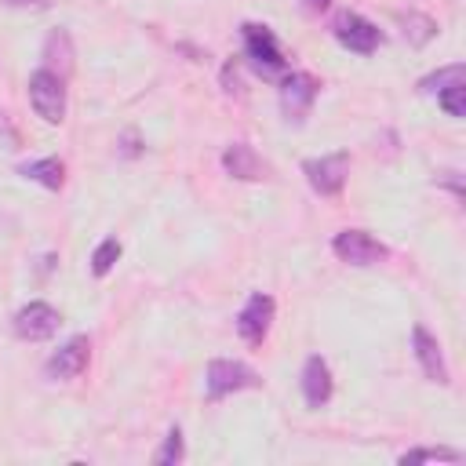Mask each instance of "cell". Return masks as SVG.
I'll return each mask as SVG.
<instances>
[{
	"mask_svg": "<svg viewBox=\"0 0 466 466\" xmlns=\"http://www.w3.org/2000/svg\"><path fill=\"white\" fill-rule=\"evenodd\" d=\"M29 102H33L40 120L62 124V116H66V84H62V76L51 73L47 66L29 73Z\"/></svg>",
	"mask_w": 466,
	"mask_h": 466,
	"instance_id": "6da1fadb",
	"label": "cell"
},
{
	"mask_svg": "<svg viewBox=\"0 0 466 466\" xmlns=\"http://www.w3.org/2000/svg\"><path fill=\"white\" fill-rule=\"evenodd\" d=\"M244 51H248L251 66L262 76H277V73L288 69V58H284V51L277 47V36L266 25H255V22L244 25Z\"/></svg>",
	"mask_w": 466,
	"mask_h": 466,
	"instance_id": "7a4b0ae2",
	"label": "cell"
},
{
	"mask_svg": "<svg viewBox=\"0 0 466 466\" xmlns=\"http://www.w3.org/2000/svg\"><path fill=\"white\" fill-rule=\"evenodd\" d=\"M255 382H258V375H255L244 360H226V357L211 360V364H208V375H204V386H208V397H211V400L229 397V393H237V390H248V386H255Z\"/></svg>",
	"mask_w": 466,
	"mask_h": 466,
	"instance_id": "3957f363",
	"label": "cell"
},
{
	"mask_svg": "<svg viewBox=\"0 0 466 466\" xmlns=\"http://www.w3.org/2000/svg\"><path fill=\"white\" fill-rule=\"evenodd\" d=\"M331 251H335L342 262H350V266H375V262H382V258L390 255L386 244L375 240V237L364 233V229H342V233H335Z\"/></svg>",
	"mask_w": 466,
	"mask_h": 466,
	"instance_id": "277c9868",
	"label": "cell"
},
{
	"mask_svg": "<svg viewBox=\"0 0 466 466\" xmlns=\"http://www.w3.org/2000/svg\"><path fill=\"white\" fill-rule=\"evenodd\" d=\"M331 33H335V40H339L342 47H350V51H357V55H371V51L382 44V33H379L368 18H360V15H353V11H339L335 22H331Z\"/></svg>",
	"mask_w": 466,
	"mask_h": 466,
	"instance_id": "5b68a950",
	"label": "cell"
},
{
	"mask_svg": "<svg viewBox=\"0 0 466 466\" xmlns=\"http://www.w3.org/2000/svg\"><path fill=\"white\" fill-rule=\"evenodd\" d=\"M302 171H306L309 186H313L320 197H335V193H342V186H346V175H350V153H328V157L306 160Z\"/></svg>",
	"mask_w": 466,
	"mask_h": 466,
	"instance_id": "8992f818",
	"label": "cell"
},
{
	"mask_svg": "<svg viewBox=\"0 0 466 466\" xmlns=\"http://www.w3.org/2000/svg\"><path fill=\"white\" fill-rule=\"evenodd\" d=\"M87 357H91V342H87V335H76V339H69L62 350H55L47 357L44 375L51 382H69V379H76L87 368Z\"/></svg>",
	"mask_w": 466,
	"mask_h": 466,
	"instance_id": "52a82bcc",
	"label": "cell"
},
{
	"mask_svg": "<svg viewBox=\"0 0 466 466\" xmlns=\"http://www.w3.org/2000/svg\"><path fill=\"white\" fill-rule=\"evenodd\" d=\"M62 317L51 302H29L15 313V335L18 339H29V342H40V339H51L58 331Z\"/></svg>",
	"mask_w": 466,
	"mask_h": 466,
	"instance_id": "ba28073f",
	"label": "cell"
},
{
	"mask_svg": "<svg viewBox=\"0 0 466 466\" xmlns=\"http://www.w3.org/2000/svg\"><path fill=\"white\" fill-rule=\"evenodd\" d=\"M273 309H277L273 299H269L266 291H255V295L244 302V309L237 313V331H240V339L251 342V346H258V342L266 339V331H269Z\"/></svg>",
	"mask_w": 466,
	"mask_h": 466,
	"instance_id": "9c48e42d",
	"label": "cell"
},
{
	"mask_svg": "<svg viewBox=\"0 0 466 466\" xmlns=\"http://www.w3.org/2000/svg\"><path fill=\"white\" fill-rule=\"evenodd\" d=\"M317 91H320V84L309 73H288L280 84V109L288 113V120H302L309 113Z\"/></svg>",
	"mask_w": 466,
	"mask_h": 466,
	"instance_id": "30bf717a",
	"label": "cell"
},
{
	"mask_svg": "<svg viewBox=\"0 0 466 466\" xmlns=\"http://www.w3.org/2000/svg\"><path fill=\"white\" fill-rule=\"evenodd\" d=\"M411 350H415V360H419V368H422V375H426L430 382H437V386H448V382H451V379H448L444 353H441V342H437L422 324L411 328Z\"/></svg>",
	"mask_w": 466,
	"mask_h": 466,
	"instance_id": "8fae6325",
	"label": "cell"
},
{
	"mask_svg": "<svg viewBox=\"0 0 466 466\" xmlns=\"http://www.w3.org/2000/svg\"><path fill=\"white\" fill-rule=\"evenodd\" d=\"M302 397L309 408H320L331 400V368L317 353L306 357V364H302Z\"/></svg>",
	"mask_w": 466,
	"mask_h": 466,
	"instance_id": "7c38bea8",
	"label": "cell"
},
{
	"mask_svg": "<svg viewBox=\"0 0 466 466\" xmlns=\"http://www.w3.org/2000/svg\"><path fill=\"white\" fill-rule=\"evenodd\" d=\"M222 167H226L233 178H240V182L266 178V164H262V157H258L248 142H233V146L222 153Z\"/></svg>",
	"mask_w": 466,
	"mask_h": 466,
	"instance_id": "4fadbf2b",
	"label": "cell"
},
{
	"mask_svg": "<svg viewBox=\"0 0 466 466\" xmlns=\"http://www.w3.org/2000/svg\"><path fill=\"white\" fill-rule=\"evenodd\" d=\"M44 62L58 76H66L73 69V40H69L66 29H51L47 33V40H44Z\"/></svg>",
	"mask_w": 466,
	"mask_h": 466,
	"instance_id": "5bb4252c",
	"label": "cell"
},
{
	"mask_svg": "<svg viewBox=\"0 0 466 466\" xmlns=\"http://www.w3.org/2000/svg\"><path fill=\"white\" fill-rule=\"evenodd\" d=\"M18 175H25V178H33V182H40V186H47V189H62V182H66V167H62L58 157L29 160V164L18 167Z\"/></svg>",
	"mask_w": 466,
	"mask_h": 466,
	"instance_id": "9a60e30c",
	"label": "cell"
},
{
	"mask_svg": "<svg viewBox=\"0 0 466 466\" xmlns=\"http://www.w3.org/2000/svg\"><path fill=\"white\" fill-rule=\"evenodd\" d=\"M400 25H404V36H408L411 47H426V44L437 36V22H433L430 15H422V11L400 15Z\"/></svg>",
	"mask_w": 466,
	"mask_h": 466,
	"instance_id": "2e32d148",
	"label": "cell"
},
{
	"mask_svg": "<svg viewBox=\"0 0 466 466\" xmlns=\"http://www.w3.org/2000/svg\"><path fill=\"white\" fill-rule=\"evenodd\" d=\"M400 466H415V462H462L459 448H411L397 459Z\"/></svg>",
	"mask_w": 466,
	"mask_h": 466,
	"instance_id": "e0dca14e",
	"label": "cell"
},
{
	"mask_svg": "<svg viewBox=\"0 0 466 466\" xmlns=\"http://www.w3.org/2000/svg\"><path fill=\"white\" fill-rule=\"evenodd\" d=\"M462 76H466V69L455 62V66H448V69H437V73L422 76V80H419V91H422V95H437V91H444V87L459 84Z\"/></svg>",
	"mask_w": 466,
	"mask_h": 466,
	"instance_id": "ac0fdd59",
	"label": "cell"
},
{
	"mask_svg": "<svg viewBox=\"0 0 466 466\" xmlns=\"http://www.w3.org/2000/svg\"><path fill=\"white\" fill-rule=\"evenodd\" d=\"M116 258H120V240H116V237H106V240L95 248V255H91V273H95V277H106Z\"/></svg>",
	"mask_w": 466,
	"mask_h": 466,
	"instance_id": "d6986e66",
	"label": "cell"
},
{
	"mask_svg": "<svg viewBox=\"0 0 466 466\" xmlns=\"http://www.w3.org/2000/svg\"><path fill=\"white\" fill-rule=\"evenodd\" d=\"M437 102L444 106V113L448 116H466V84L459 80V84H451V87H444V91H437Z\"/></svg>",
	"mask_w": 466,
	"mask_h": 466,
	"instance_id": "ffe728a7",
	"label": "cell"
},
{
	"mask_svg": "<svg viewBox=\"0 0 466 466\" xmlns=\"http://www.w3.org/2000/svg\"><path fill=\"white\" fill-rule=\"evenodd\" d=\"M182 455H186V448H182V430H178V426H171V430H167V437H164V448H160L153 459H157V466H175Z\"/></svg>",
	"mask_w": 466,
	"mask_h": 466,
	"instance_id": "44dd1931",
	"label": "cell"
},
{
	"mask_svg": "<svg viewBox=\"0 0 466 466\" xmlns=\"http://www.w3.org/2000/svg\"><path fill=\"white\" fill-rule=\"evenodd\" d=\"M7 7H29V11H44L51 7V0H4Z\"/></svg>",
	"mask_w": 466,
	"mask_h": 466,
	"instance_id": "7402d4cb",
	"label": "cell"
},
{
	"mask_svg": "<svg viewBox=\"0 0 466 466\" xmlns=\"http://www.w3.org/2000/svg\"><path fill=\"white\" fill-rule=\"evenodd\" d=\"M222 84H226V91H233V87H237V69H233V66H226V69H222Z\"/></svg>",
	"mask_w": 466,
	"mask_h": 466,
	"instance_id": "603a6c76",
	"label": "cell"
},
{
	"mask_svg": "<svg viewBox=\"0 0 466 466\" xmlns=\"http://www.w3.org/2000/svg\"><path fill=\"white\" fill-rule=\"evenodd\" d=\"M135 142H138V138L127 131V135H124V157H135V153H138V146H135Z\"/></svg>",
	"mask_w": 466,
	"mask_h": 466,
	"instance_id": "cb8c5ba5",
	"label": "cell"
},
{
	"mask_svg": "<svg viewBox=\"0 0 466 466\" xmlns=\"http://www.w3.org/2000/svg\"><path fill=\"white\" fill-rule=\"evenodd\" d=\"M306 4H309V7H328L331 0H306Z\"/></svg>",
	"mask_w": 466,
	"mask_h": 466,
	"instance_id": "d4e9b609",
	"label": "cell"
}]
</instances>
